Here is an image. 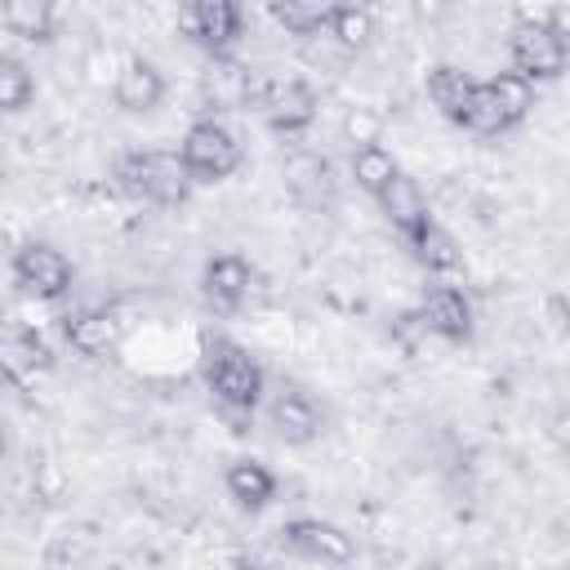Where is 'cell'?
Instances as JSON below:
<instances>
[{
    "label": "cell",
    "instance_id": "obj_1",
    "mask_svg": "<svg viewBox=\"0 0 570 570\" xmlns=\"http://www.w3.org/2000/svg\"><path fill=\"white\" fill-rule=\"evenodd\" d=\"M200 379L214 392L218 410L232 423H249L254 405L263 401V365L232 338H209L200 356Z\"/></svg>",
    "mask_w": 570,
    "mask_h": 570
},
{
    "label": "cell",
    "instance_id": "obj_2",
    "mask_svg": "<svg viewBox=\"0 0 570 570\" xmlns=\"http://www.w3.org/2000/svg\"><path fill=\"white\" fill-rule=\"evenodd\" d=\"M116 183L125 196L134 200H147V205H183L191 196V174L183 165L178 151H160V147H147V151H120L116 156Z\"/></svg>",
    "mask_w": 570,
    "mask_h": 570
},
{
    "label": "cell",
    "instance_id": "obj_3",
    "mask_svg": "<svg viewBox=\"0 0 570 570\" xmlns=\"http://www.w3.org/2000/svg\"><path fill=\"white\" fill-rule=\"evenodd\" d=\"M191 183H223L240 169V138L223 125V120H196L187 134H183V147H178Z\"/></svg>",
    "mask_w": 570,
    "mask_h": 570
},
{
    "label": "cell",
    "instance_id": "obj_4",
    "mask_svg": "<svg viewBox=\"0 0 570 570\" xmlns=\"http://www.w3.org/2000/svg\"><path fill=\"white\" fill-rule=\"evenodd\" d=\"M508 58H512V71H517L521 80H530V85L557 80V76L566 71V62H570L543 18H521V22L508 31Z\"/></svg>",
    "mask_w": 570,
    "mask_h": 570
},
{
    "label": "cell",
    "instance_id": "obj_5",
    "mask_svg": "<svg viewBox=\"0 0 570 570\" xmlns=\"http://www.w3.org/2000/svg\"><path fill=\"white\" fill-rule=\"evenodd\" d=\"M71 258L45 240H27L18 254H13V285L27 294V298H40V303H53L71 289Z\"/></svg>",
    "mask_w": 570,
    "mask_h": 570
},
{
    "label": "cell",
    "instance_id": "obj_6",
    "mask_svg": "<svg viewBox=\"0 0 570 570\" xmlns=\"http://www.w3.org/2000/svg\"><path fill=\"white\" fill-rule=\"evenodd\" d=\"M281 543L294 552V557H307V561H321V566H352L356 561V539L334 525V521H321V517H294L281 525Z\"/></svg>",
    "mask_w": 570,
    "mask_h": 570
},
{
    "label": "cell",
    "instance_id": "obj_7",
    "mask_svg": "<svg viewBox=\"0 0 570 570\" xmlns=\"http://www.w3.org/2000/svg\"><path fill=\"white\" fill-rule=\"evenodd\" d=\"M178 22H183V31H187L200 49H209L214 58H223V53L240 40V31H245V13H240L236 0H196V4H187V9L178 13Z\"/></svg>",
    "mask_w": 570,
    "mask_h": 570
},
{
    "label": "cell",
    "instance_id": "obj_8",
    "mask_svg": "<svg viewBox=\"0 0 570 570\" xmlns=\"http://www.w3.org/2000/svg\"><path fill=\"white\" fill-rule=\"evenodd\" d=\"M258 111L276 134H303L316 120V94L303 80H272L263 85Z\"/></svg>",
    "mask_w": 570,
    "mask_h": 570
},
{
    "label": "cell",
    "instance_id": "obj_9",
    "mask_svg": "<svg viewBox=\"0 0 570 570\" xmlns=\"http://www.w3.org/2000/svg\"><path fill=\"white\" fill-rule=\"evenodd\" d=\"M428 334L445 338V343H468L472 338V303L463 298V289L454 285H432L419 303V316H414Z\"/></svg>",
    "mask_w": 570,
    "mask_h": 570
},
{
    "label": "cell",
    "instance_id": "obj_10",
    "mask_svg": "<svg viewBox=\"0 0 570 570\" xmlns=\"http://www.w3.org/2000/svg\"><path fill=\"white\" fill-rule=\"evenodd\" d=\"M249 285H254V267L240 258V254H218L205 263V276H200V294L214 312H240V303L249 298Z\"/></svg>",
    "mask_w": 570,
    "mask_h": 570
},
{
    "label": "cell",
    "instance_id": "obj_11",
    "mask_svg": "<svg viewBox=\"0 0 570 570\" xmlns=\"http://www.w3.org/2000/svg\"><path fill=\"white\" fill-rule=\"evenodd\" d=\"M272 428L285 445H307V441L321 436V410L307 392L285 387V392L272 396Z\"/></svg>",
    "mask_w": 570,
    "mask_h": 570
},
{
    "label": "cell",
    "instance_id": "obj_12",
    "mask_svg": "<svg viewBox=\"0 0 570 570\" xmlns=\"http://www.w3.org/2000/svg\"><path fill=\"white\" fill-rule=\"evenodd\" d=\"M281 169H285V187L294 191V200H303L307 209L330 205L334 178H330V160L325 156H316V151H289Z\"/></svg>",
    "mask_w": 570,
    "mask_h": 570
},
{
    "label": "cell",
    "instance_id": "obj_13",
    "mask_svg": "<svg viewBox=\"0 0 570 570\" xmlns=\"http://www.w3.org/2000/svg\"><path fill=\"white\" fill-rule=\"evenodd\" d=\"M379 209L387 214V223L405 236V245L432 223L428 218V200H423V191H419V183L410 178V174H396L387 187H383V196H379Z\"/></svg>",
    "mask_w": 570,
    "mask_h": 570
},
{
    "label": "cell",
    "instance_id": "obj_14",
    "mask_svg": "<svg viewBox=\"0 0 570 570\" xmlns=\"http://www.w3.org/2000/svg\"><path fill=\"white\" fill-rule=\"evenodd\" d=\"M160 98H165V76H160V67L147 62V58H129V62L120 67V76H116V107L138 116V111L160 107Z\"/></svg>",
    "mask_w": 570,
    "mask_h": 570
},
{
    "label": "cell",
    "instance_id": "obj_15",
    "mask_svg": "<svg viewBox=\"0 0 570 570\" xmlns=\"http://www.w3.org/2000/svg\"><path fill=\"white\" fill-rule=\"evenodd\" d=\"M472 94H476V80H472L463 67L441 62V67L428 71V98H432V107H436L445 120L463 125V120H468V107H472Z\"/></svg>",
    "mask_w": 570,
    "mask_h": 570
},
{
    "label": "cell",
    "instance_id": "obj_16",
    "mask_svg": "<svg viewBox=\"0 0 570 570\" xmlns=\"http://www.w3.org/2000/svg\"><path fill=\"white\" fill-rule=\"evenodd\" d=\"M223 485H227V494H232L245 512H258V508H267V503L276 499V472H272L267 463H258V459H236V463H227Z\"/></svg>",
    "mask_w": 570,
    "mask_h": 570
},
{
    "label": "cell",
    "instance_id": "obj_17",
    "mask_svg": "<svg viewBox=\"0 0 570 570\" xmlns=\"http://www.w3.org/2000/svg\"><path fill=\"white\" fill-rule=\"evenodd\" d=\"M67 343L80 352V356H107L116 343H120V321L116 312L98 307V312H76L67 316Z\"/></svg>",
    "mask_w": 570,
    "mask_h": 570
},
{
    "label": "cell",
    "instance_id": "obj_18",
    "mask_svg": "<svg viewBox=\"0 0 570 570\" xmlns=\"http://www.w3.org/2000/svg\"><path fill=\"white\" fill-rule=\"evenodd\" d=\"M4 31L22 40H53V4L49 0H9L4 4Z\"/></svg>",
    "mask_w": 570,
    "mask_h": 570
},
{
    "label": "cell",
    "instance_id": "obj_19",
    "mask_svg": "<svg viewBox=\"0 0 570 570\" xmlns=\"http://www.w3.org/2000/svg\"><path fill=\"white\" fill-rule=\"evenodd\" d=\"M272 18H276L289 36H316L321 27L330 31L334 4H325V0H272Z\"/></svg>",
    "mask_w": 570,
    "mask_h": 570
},
{
    "label": "cell",
    "instance_id": "obj_20",
    "mask_svg": "<svg viewBox=\"0 0 570 570\" xmlns=\"http://www.w3.org/2000/svg\"><path fill=\"white\" fill-rule=\"evenodd\" d=\"M410 249H414V258H419L428 272H454V267L463 263V254H459L454 236H450L445 227H436V223H428V227L410 240Z\"/></svg>",
    "mask_w": 570,
    "mask_h": 570
},
{
    "label": "cell",
    "instance_id": "obj_21",
    "mask_svg": "<svg viewBox=\"0 0 570 570\" xmlns=\"http://www.w3.org/2000/svg\"><path fill=\"white\" fill-rule=\"evenodd\" d=\"M401 174V165L392 160V151H383V147H361V151H352V178L379 200L383 196V187L392 183Z\"/></svg>",
    "mask_w": 570,
    "mask_h": 570
},
{
    "label": "cell",
    "instance_id": "obj_22",
    "mask_svg": "<svg viewBox=\"0 0 570 570\" xmlns=\"http://www.w3.org/2000/svg\"><path fill=\"white\" fill-rule=\"evenodd\" d=\"M330 36L352 53V49L370 45V36H374V13H370V9H361V4H334Z\"/></svg>",
    "mask_w": 570,
    "mask_h": 570
},
{
    "label": "cell",
    "instance_id": "obj_23",
    "mask_svg": "<svg viewBox=\"0 0 570 570\" xmlns=\"http://www.w3.org/2000/svg\"><path fill=\"white\" fill-rule=\"evenodd\" d=\"M490 89H494L508 125H521L530 116V107H534V85L530 80H521L517 71H499V76H490Z\"/></svg>",
    "mask_w": 570,
    "mask_h": 570
},
{
    "label": "cell",
    "instance_id": "obj_24",
    "mask_svg": "<svg viewBox=\"0 0 570 570\" xmlns=\"http://www.w3.org/2000/svg\"><path fill=\"white\" fill-rule=\"evenodd\" d=\"M463 129H472L481 138H494V134L512 129L508 116H503V107H499V98H494V89H490V80H476V94H472V107H468Z\"/></svg>",
    "mask_w": 570,
    "mask_h": 570
},
{
    "label": "cell",
    "instance_id": "obj_25",
    "mask_svg": "<svg viewBox=\"0 0 570 570\" xmlns=\"http://www.w3.org/2000/svg\"><path fill=\"white\" fill-rule=\"evenodd\" d=\"M36 98V76L27 71V62H18L13 53L0 58V107L4 111H22Z\"/></svg>",
    "mask_w": 570,
    "mask_h": 570
},
{
    "label": "cell",
    "instance_id": "obj_26",
    "mask_svg": "<svg viewBox=\"0 0 570 570\" xmlns=\"http://www.w3.org/2000/svg\"><path fill=\"white\" fill-rule=\"evenodd\" d=\"M4 365H9L13 379H22V374H36V370H49L53 356L36 334H9L4 338Z\"/></svg>",
    "mask_w": 570,
    "mask_h": 570
},
{
    "label": "cell",
    "instance_id": "obj_27",
    "mask_svg": "<svg viewBox=\"0 0 570 570\" xmlns=\"http://www.w3.org/2000/svg\"><path fill=\"white\" fill-rule=\"evenodd\" d=\"M343 134L347 142L361 151V147H379V134H383V120L370 111V107H352L347 120H343Z\"/></svg>",
    "mask_w": 570,
    "mask_h": 570
},
{
    "label": "cell",
    "instance_id": "obj_28",
    "mask_svg": "<svg viewBox=\"0 0 570 570\" xmlns=\"http://www.w3.org/2000/svg\"><path fill=\"white\" fill-rule=\"evenodd\" d=\"M548 31L557 36V45L566 49V58H570V4H557V9H548Z\"/></svg>",
    "mask_w": 570,
    "mask_h": 570
},
{
    "label": "cell",
    "instance_id": "obj_29",
    "mask_svg": "<svg viewBox=\"0 0 570 570\" xmlns=\"http://www.w3.org/2000/svg\"><path fill=\"white\" fill-rule=\"evenodd\" d=\"M552 436H557L561 445H570V410H561V414L552 419Z\"/></svg>",
    "mask_w": 570,
    "mask_h": 570
},
{
    "label": "cell",
    "instance_id": "obj_30",
    "mask_svg": "<svg viewBox=\"0 0 570 570\" xmlns=\"http://www.w3.org/2000/svg\"><path fill=\"white\" fill-rule=\"evenodd\" d=\"M232 570H272V566H263V561H236Z\"/></svg>",
    "mask_w": 570,
    "mask_h": 570
}]
</instances>
